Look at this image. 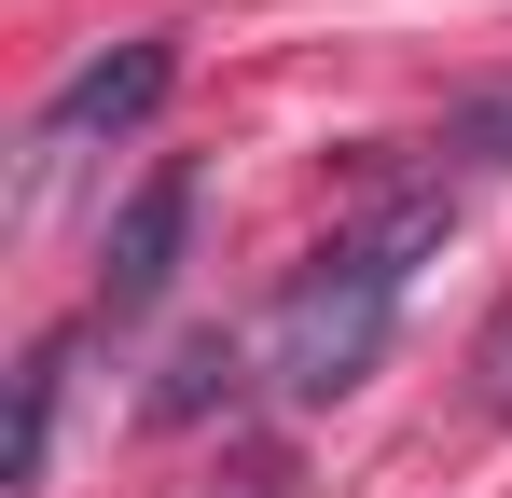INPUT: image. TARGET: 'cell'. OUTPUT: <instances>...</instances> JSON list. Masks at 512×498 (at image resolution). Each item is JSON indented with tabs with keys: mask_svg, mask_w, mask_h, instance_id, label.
<instances>
[{
	"mask_svg": "<svg viewBox=\"0 0 512 498\" xmlns=\"http://www.w3.org/2000/svg\"><path fill=\"white\" fill-rule=\"evenodd\" d=\"M208 498H305V471H291V443H263V457H236Z\"/></svg>",
	"mask_w": 512,
	"mask_h": 498,
	"instance_id": "8",
	"label": "cell"
},
{
	"mask_svg": "<svg viewBox=\"0 0 512 498\" xmlns=\"http://www.w3.org/2000/svg\"><path fill=\"white\" fill-rule=\"evenodd\" d=\"M250 374H263L250 332H180L167 374L139 388V415H153V429H208V415H236V388H250Z\"/></svg>",
	"mask_w": 512,
	"mask_h": 498,
	"instance_id": "4",
	"label": "cell"
},
{
	"mask_svg": "<svg viewBox=\"0 0 512 498\" xmlns=\"http://www.w3.org/2000/svg\"><path fill=\"white\" fill-rule=\"evenodd\" d=\"M443 222H457L443 194H374V208L263 305V332H250V346H263V388H277V402H346V388L388 360L402 291H416V263L443 249Z\"/></svg>",
	"mask_w": 512,
	"mask_h": 498,
	"instance_id": "1",
	"label": "cell"
},
{
	"mask_svg": "<svg viewBox=\"0 0 512 498\" xmlns=\"http://www.w3.org/2000/svg\"><path fill=\"white\" fill-rule=\"evenodd\" d=\"M194 194H208V180H194V153H167L139 194H125V208H111V236H97V319H111V332L167 305L180 236H194Z\"/></svg>",
	"mask_w": 512,
	"mask_h": 498,
	"instance_id": "3",
	"label": "cell"
},
{
	"mask_svg": "<svg viewBox=\"0 0 512 498\" xmlns=\"http://www.w3.org/2000/svg\"><path fill=\"white\" fill-rule=\"evenodd\" d=\"M443 153H457V166H512V70L471 83V97L443 111Z\"/></svg>",
	"mask_w": 512,
	"mask_h": 498,
	"instance_id": "6",
	"label": "cell"
},
{
	"mask_svg": "<svg viewBox=\"0 0 512 498\" xmlns=\"http://www.w3.org/2000/svg\"><path fill=\"white\" fill-rule=\"evenodd\" d=\"M471 402H485V415H512V291L485 305V332H471Z\"/></svg>",
	"mask_w": 512,
	"mask_h": 498,
	"instance_id": "7",
	"label": "cell"
},
{
	"mask_svg": "<svg viewBox=\"0 0 512 498\" xmlns=\"http://www.w3.org/2000/svg\"><path fill=\"white\" fill-rule=\"evenodd\" d=\"M70 360H84V319H56L28 360H14V443H0V485H14V498L56 471V402H70Z\"/></svg>",
	"mask_w": 512,
	"mask_h": 498,
	"instance_id": "5",
	"label": "cell"
},
{
	"mask_svg": "<svg viewBox=\"0 0 512 498\" xmlns=\"http://www.w3.org/2000/svg\"><path fill=\"white\" fill-rule=\"evenodd\" d=\"M167 97H180V28H139V42L84 56V70L28 111V166H70L84 139H125V125H153Z\"/></svg>",
	"mask_w": 512,
	"mask_h": 498,
	"instance_id": "2",
	"label": "cell"
}]
</instances>
